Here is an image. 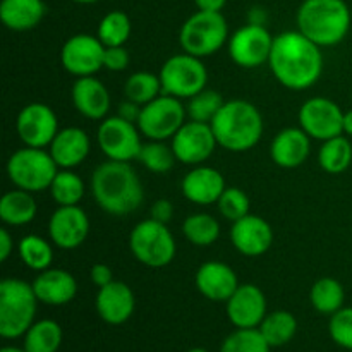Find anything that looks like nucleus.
I'll use <instances>...</instances> for the list:
<instances>
[{
  "label": "nucleus",
  "mask_w": 352,
  "mask_h": 352,
  "mask_svg": "<svg viewBox=\"0 0 352 352\" xmlns=\"http://www.w3.org/2000/svg\"><path fill=\"white\" fill-rule=\"evenodd\" d=\"M258 329L263 333L270 347H280L294 339L298 332V320L292 313L280 309V311H274L265 316Z\"/></svg>",
  "instance_id": "2f4dec72"
},
{
  "label": "nucleus",
  "mask_w": 352,
  "mask_h": 352,
  "mask_svg": "<svg viewBox=\"0 0 352 352\" xmlns=\"http://www.w3.org/2000/svg\"><path fill=\"white\" fill-rule=\"evenodd\" d=\"M91 195L96 205L113 217L129 215L144 199L143 184L129 162L109 160L91 175Z\"/></svg>",
  "instance_id": "f03ea898"
},
{
  "label": "nucleus",
  "mask_w": 352,
  "mask_h": 352,
  "mask_svg": "<svg viewBox=\"0 0 352 352\" xmlns=\"http://www.w3.org/2000/svg\"><path fill=\"white\" fill-rule=\"evenodd\" d=\"M217 144L212 126L196 120L186 122L172 138V150L184 165H201L212 157Z\"/></svg>",
  "instance_id": "2eb2a0df"
},
{
  "label": "nucleus",
  "mask_w": 352,
  "mask_h": 352,
  "mask_svg": "<svg viewBox=\"0 0 352 352\" xmlns=\"http://www.w3.org/2000/svg\"><path fill=\"white\" fill-rule=\"evenodd\" d=\"M72 103L82 117L103 120L110 110V93L107 86L95 76L78 78L72 85Z\"/></svg>",
  "instance_id": "5701e85b"
},
{
  "label": "nucleus",
  "mask_w": 352,
  "mask_h": 352,
  "mask_svg": "<svg viewBox=\"0 0 352 352\" xmlns=\"http://www.w3.org/2000/svg\"><path fill=\"white\" fill-rule=\"evenodd\" d=\"M58 165L52 158L50 151L43 148H21L10 155L7 162V175L16 188L30 192L50 189L52 181L57 175Z\"/></svg>",
  "instance_id": "0eeeda50"
},
{
  "label": "nucleus",
  "mask_w": 352,
  "mask_h": 352,
  "mask_svg": "<svg viewBox=\"0 0 352 352\" xmlns=\"http://www.w3.org/2000/svg\"><path fill=\"white\" fill-rule=\"evenodd\" d=\"M227 316L236 329H258L267 316V299L254 284H243L227 301Z\"/></svg>",
  "instance_id": "a211bd4d"
},
{
  "label": "nucleus",
  "mask_w": 352,
  "mask_h": 352,
  "mask_svg": "<svg viewBox=\"0 0 352 352\" xmlns=\"http://www.w3.org/2000/svg\"><path fill=\"white\" fill-rule=\"evenodd\" d=\"M344 133L347 136H352V110L344 112Z\"/></svg>",
  "instance_id": "8fccbe9b"
},
{
  "label": "nucleus",
  "mask_w": 352,
  "mask_h": 352,
  "mask_svg": "<svg viewBox=\"0 0 352 352\" xmlns=\"http://www.w3.org/2000/svg\"><path fill=\"white\" fill-rule=\"evenodd\" d=\"M52 243L60 250H76L89 234V219L79 205L58 206L48 220Z\"/></svg>",
  "instance_id": "f3484780"
},
{
  "label": "nucleus",
  "mask_w": 352,
  "mask_h": 352,
  "mask_svg": "<svg viewBox=\"0 0 352 352\" xmlns=\"http://www.w3.org/2000/svg\"><path fill=\"white\" fill-rule=\"evenodd\" d=\"M129 248L133 256L141 265L150 268H164L175 258V239L167 223L148 219L134 226L129 236Z\"/></svg>",
  "instance_id": "6e6552de"
},
{
  "label": "nucleus",
  "mask_w": 352,
  "mask_h": 352,
  "mask_svg": "<svg viewBox=\"0 0 352 352\" xmlns=\"http://www.w3.org/2000/svg\"><path fill=\"white\" fill-rule=\"evenodd\" d=\"M329 332L337 346L352 351V308H342L333 313Z\"/></svg>",
  "instance_id": "79ce46f5"
},
{
  "label": "nucleus",
  "mask_w": 352,
  "mask_h": 352,
  "mask_svg": "<svg viewBox=\"0 0 352 352\" xmlns=\"http://www.w3.org/2000/svg\"><path fill=\"white\" fill-rule=\"evenodd\" d=\"M174 217V205L170 199H157L151 206V219L157 222L168 223Z\"/></svg>",
  "instance_id": "c03bdc74"
},
{
  "label": "nucleus",
  "mask_w": 352,
  "mask_h": 352,
  "mask_svg": "<svg viewBox=\"0 0 352 352\" xmlns=\"http://www.w3.org/2000/svg\"><path fill=\"white\" fill-rule=\"evenodd\" d=\"M12 250H14L12 236H10L7 229H0V261L9 260Z\"/></svg>",
  "instance_id": "de8ad7c7"
},
{
  "label": "nucleus",
  "mask_w": 352,
  "mask_h": 352,
  "mask_svg": "<svg viewBox=\"0 0 352 352\" xmlns=\"http://www.w3.org/2000/svg\"><path fill=\"white\" fill-rule=\"evenodd\" d=\"M188 352H208V351L201 349V347H195V349H191V351H188Z\"/></svg>",
  "instance_id": "864d4df0"
},
{
  "label": "nucleus",
  "mask_w": 352,
  "mask_h": 352,
  "mask_svg": "<svg viewBox=\"0 0 352 352\" xmlns=\"http://www.w3.org/2000/svg\"><path fill=\"white\" fill-rule=\"evenodd\" d=\"M105 45L93 34H74L69 38L60 50L62 67L76 78L93 76L103 69Z\"/></svg>",
  "instance_id": "4468645a"
},
{
  "label": "nucleus",
  "mask_w": 352,
  "mask_h": 352,
  "mask_svg": "<svg viewBox=\"0 0 352 352\" xmlns=\"http://www.w3.org/2000/svg\"><path fill=\"white\" fill-rule=\"evenodd\" d=\"M71 2H76V3H85V6H88V3H95V2H98V0H71Z\"/></svg>",
  "instance_id": "603ef678"
},
{
  "label": "nucleus",
  "mask_w": 352,
  "mask_h": 352,
  "mask_svg": "<svg viewBox=\"0 0 352 352\" xmlns=\"http://www.w3.org/2000/svg\"><path fill=\"white\" fill-rule=\"evenodd\" d=\"M141 109H143V107L126 98V102H122L119 105L117 116L122 117V119H126V120H129V122L138 124V120H140V116H141Z\"/></svg>",
  "instance_id": "49530a36"
},
{
  "label": "nucleus",
  "mask_w": 352,
  "mask_h": 352,
  "mask_svg": "<svg viewBox=\"0 0 352 352\" xmlns=\"http://www.w3.org/2000/svg\"><path fill=\"white\" fill-rule=\"evenodd\" d=\"M210 126L217 143L223 150L234 153H243L254 148L263 134L260 110L246 100H229L223 103Z\"/></svg>",
  "instance_id": "7ed1b4c3"
},
{
  "label": "nucleus",
  "mask_w": 352,
  "mask_h": 352,
  "mask_svg": "<svg viewBox=\"0 0 352 352\" xmlns=\"http://www.w3.org/2000/svg\"><path fill=\"white\" fill-rule=\"evenodd\" d=\"M141 131L138 124L129 122L119 116L105 117L100 122L96 140L100 150L109 160L131 162L138 160L141 146Z\"/></svg>",
  "instance_id": "9b49d317"
},
{
  "label": "nucleus",
  "mask_w": 352,
  "mask_h": 352,
  "mask_svg": "<svg viewBox=\"0 0 352 352\" xmlns=\"http://www.w3.org/2000/svg\"><path fill=\"white\" fill-rule=\"evenodd\" d=\"M311 138L302 127H285L274 138L270 157L282 168H298L308 160L311 151Z\"/></svg>",
  "instance_id": "b1692460"
},
{
  "label": "nucleus",
  "mask_w": 352,
  "mask_h": 352,
  "mask_svg": "<svg viewBox=\"0 0 352 352\" xmlns=\"http://www.w3.org/2000/svg\"><path fill=\"white\" fill-rule=\"evenodd\" d=\"M226 188L223 175L217 168L205 165H195V168L189 170L181 182L184 198L201 206L219 201Z\"/></svg>",
  "instance_id": "4be33fe9"
},
{
  "label": "nucleus",
  "mask_w": 352,
  "mask_h": 352,
  "mask_svg": "<svg viewBox=\"0 0 352 352\" xmlns=\"http://www.w3.org/2000/svg\"><path fill=\"white\" fill-rule=\"evenodd\" d=\"M198 10H208V12H222L227 0H195Z\"/></svg>",
  "instance_id": "09e8293b"
},
{
  "label": "nucleus",
  "mask_w": 352,
  "mask_h": 352,
  "mask_svg": "<svg viewBox=\"0 0 352 352\" xmlns=\"http://www.w3.org/2000/svg\"><path fill=\"white\" fill-rule=\"evenodd\" d=\"M62 344V329L54 320H40L24 333L26 352H57Z\"/></svg>",
  "instance_id": "7c9ffc66"
},
{
  "label": "nucleus",
  "mask_w": 352,
  "mask_h": 352,
  "mask_svg": "<svg viewBox=\"0 0 352 352\" xmlns=\"http://www.w3.org/2000/svg\"><path fill=\"white\" fill-rule=\"evenodd\" d=\"M351 10L344 0H302L296 23L305 36L318 47H333L351 30Z\"/></svg>",
  "instance_id": "20e7f679"
},
{
  "label": "nucleus",
  "mask_w": 352,
  "mask_h": 352,
  "mask_svg": "<svg viewBox=\"0 0 352 352\" xmlns=\"http://www.w3.org/2000/svg\"><path fill=\"white\" fill-rule=\"evenodd\" d=\"M38 301L48 306H62L71 302L78 294V282L62 268H47L33 280Z\"/></svg>",
  "instance_id": "393cba45"
},
{
  "label": "nucleus",
  "mask_w": 352,
  "mask_h": 352,
  "mask_svg": "<svg viewBox=\"0 0 352 352\" xmlns=\"http://www.w3.org/2000/svg\"><path fill=\"white\" fill-rule=\"evenodd\" d=\"M50 195L58 206H74L85 196V182L71 168L57 172L50 184Z\"/></svg>",
  "instance_id": "e433bc0d"
},
{
  "label": "nucleus",
  "mask_w": 352,
  "mask_h": 352,
  "mask_svg": "<svg viewBox=\"0 0 352 352\" xmlns=\"http://www.w3.org/2000/svg\"><path fill=\"white\" fill-rule=\"evenodd\" d=\"M162 91L175 98H192L206 88L208 71L201 58L186 52L172 55L160 69Z\"/></svg>",
  "instance_id": "1a4fd4ad"
},
{
  "label": "nucleus",
  "mask_w": 352,
  "mask_h": 352,
  "mask_svg": "<svg viewBox=\"0 0 352 352\" xmlns=\"http://www.w3.org/2000/svg\"><path fill=\"white\" fill-rule=\"evenodd\" d=\"M186 117L188 112L181 103V98L162 93L160 96L143 105L138 127L148 140L167 141L172 140L175 133L184 126Z\"/></svg>",
  "instance_id": "9d476101"
},
{
  "label": "nucleus",
  "mask_w": 352,
  "mask_h": 352,
  "mask_svg": "<svg viewBox=\"0 0 352 352\" xmlns=\"http://www.w3.org/2000/svg\"><path fill=\"white\" fill-rule=\"evenodd\" d=\"M91 141L81 127H65L57 133L48 146L52 158L60 168H74L89 155Z\"/></svg>",
  "instance_id": "a878e982"
},
{
  "label": "nucleus",
  "mask_w": 352,
  "mask_h": 352,
  "mask_svg": "<svg viewBox=\"0 0 352 352\" xmlns=\"http://www.w3.org/2000/svg\"><path fill=\"white\" fill-rule=\"evenodd\" d=\"M274 36L263 24L250 23L229 38V55L239 67L256 69L270 58Z\"/></svg>",
  "instance_id": "f8f14e48"
},
{
  "label": "nucleus",
  "mask_w": 352,
  "mask_h": 352,
  "mask_svg": "<svg viewBox=\"0 0 352 352\" xmlns=\"http://www.w3.org/2000/svg\"><path fill=\"white\" fill-rule=\"evenodd\" d=\"M38 206L33 195L24 189H14L6 192L0 199V219L3 223L21 227L31 223L36 217Z\"/></svg>",
  "instance_id": "cd10ccee"
},
{
  "label": "nucleus",
  "mask_w": 352,
  "mask_h": 352,
  "mask_svg": "<svg viewBox=\"0 0 352 352\" xmlns=\"http://www.w3.org/2000/svg\"><path fill=\"white\" fill-rule=\"evenodd\" d=\"M16 131L26 146L45 148L50 146L60 129L54 110L45 103L36 102L21 110L16 120Z\"/></svg>",
  "instance_id": "dca6fc26"
},
{
  "label": "nucleus",
  "mask_w": 352,
  "mask_h": 352,
  "mask_svg": "<svg viewBox=\"0 0 352 352\" xmlns=\"http://www.w3.org/2000/svg\"><path fill=\"white\" fill-rule=\"evenodd\" d=\"M129 52L124 47H105L103 69L112 72H120L129 65Z\"/></svg>",
  "instance_id": "37998d69"
},
{
  "label": "nucleus",
  "mask_w": 352,
  "mask_h": 352,
  "mask_svg": "<svg viewBox=\"0 0 352 352\" xmlns=\"http://www.w3.org/2000/svg\"><path fill=\"white\" fill-rule=\"evenodd\" d=\"M162 81L160 76L151 74L148 71H138L126 79L124 85V95L127 100L138 103V105H146L151 100L162 95Z\"/></svg>",
  "instance_id": "f704fd0d"
},
{
  "label": "nucleus",
  "mask_w": 352,
  "mask_h": 352,
  "mask_svg": "<svg viewBox=\"0 0 352 352\" xmlns=\"http://www.w3.org/2000/svg\"><path fill=\"white\" fill-rule=\"evenodd\" d=\"M17 253H19L21 261L26 265L28 268L34 272H43L50 268L52 261H54V250L52 244L41 239L40 236H24L17 244Z\"/></svg>",
  "instance_id": "72a5a7b5"
},
{
  "label": "nucleus",
  "mask_w": 352,
  "mask_h": 352,
  "mask_svg": "<svg viewBox=\"0 0 352 352\" xmlns=\"http://www.w3.org/2000/svg\"><path fill=\"white\" fill-rule=\"evenodd\" d=\"M229 24L222 12L198 10L179 31V43L189 55L203 58L217 54L229 41Z\"/></svg>",
  "instance_id": "423d86ee"
},
{
  "label": "nucleus",
  "mask_w": 352,
  "mask_h": 352,
  "mask_svg": "<svg viewBox=\"0 0 352 352\" xmlns=\"http://www.w3.org/2000/svg\"><path fill=\"white\" fill-rule=\"evenodd\" d=\"M320 48L299 30L277 34L268 58L272 74L282 86L294 91L311 88L323 72Z\"/></svg>",
  "instance_id": "f257e3e1"
},
{
  "label": "nucleus",
  "mask_w": 352,
  "mask_h": 352,
  "mask_svg": "<svg viewBox=\"0 0 352 352\" xmlns=\"http://www.w3.org/2000/svg\"><path fill=\"white\" fill-rule=\"evenodd\" d=\"M47 6L43 0H2L0 21L12 31H30L43 21Z\"/></svg>",
  "instance_id": "bb28decb"
},
{
  "label": "nucleus",
  "mask_w": 352,
  "mask_h": 352,
  "mask_svg": "<svg viewBox=\"0 0 352 352\" xmlns=\"http://www.w3.org/2000/svg\"><path fill=\"white\" fill-rule=\"evenodd\" d=\"M89 278H91L93 284L96 287H105L107 284L113 280V274H112V268L105 263H96L93 265L91 270H89Z\"/></svg>",
  "instance_id": "a18cd8bd"
},
{
  "label": "nucleus",
  "mask_w": 352,
  "mask_h": 352,
  "mask_svg": "<svg viewBox=\"0 0 352 352\" xmlns=\"http://www.w3.org/2000/svg\"><path fill=\"white\" fill-rule=\"evenodd\" d=\"M131 19L122 10H110L98 24V40L105 47H124L131 36Z\"/></svg>",
  "instance_id": "c9c22d12"
},
{
  "label": "nucleus",
  "mask_w": 352,
  "mask_h": 352,
  "mask_svg": "<svg viewBox=\"0 0 352 352\" xmlns=\"http://www.w3.org/2000/svg\"><path fill=\"white\" fill-rule=\"evenodd\" d=\"M196 287L199 294L215 302H227L239 287V280L232 268L222 261H206L196 272Z\"/></svg>",
  "instance_id": "412c9836"
},
{
  "label": "nucleus",
  "mask_w": 352,
  "mask_h": 352,
  "mask_svg": "<svg viewBox=\"0 0 352 352\" xmlns=\"http://www.w3.org/2000/svg\"><path fill=\"white\" fill-rule=\"evenodd\" d=\"M138 160L141 162L144 168H148L150 172L155 174H165V172L170 170L174 167V164L177 162L174 150H172V144L167 146L165 141H153L143 144L141 146L140 155H138Z\"/></svg>",
  "instance_id": "4c0bfd02"
},
{
  "label": "nucleus",
  "mask_w": 352,
  "mask_h": 352,
  "mask_svg": "<svg viewBox=\"0 0 352 352\" xmlns=\"http://www.w3.org/2000/svg\"><path fill=\"white\" fill-rule=\"evenodd\" d=\"M344 299H346V292H344L342 284L332 277H323L316 280L309 291L311 306L322 315L332 316L333 313L342 309Z\"/></svg>",
  "instance_id": "c85d7f7f"
},
{
  "label": "nucleus",
  "mask_w": 352,
  "mask_h": 352,
  "mask_svg": "<svg viewBox=\"0 0 352 352\" xmlns=\"http://www.w3.org/2000/svg\"><path fill=\"white\" fill-rule=\"evenodd\" d=\"M182 232L186 239L198 248L212 246L220 236V223L215 217L208 213H195L189 215L182 223Z\"/></svg>",
  "instance_id": "473e14b6"
},
{
  "label": "nucleus",
  "mask_w": 352,
  "mask_h": 352,
  "mask_svg": "<svg viewBox=\"0 0 352 352\" xmlns=\"http://www.w3.org/2000/svg\"><path fill=\"white\" fill-rule=\"evenodd\" d=\"M96 313L109 325H122L133 316L136 298L133 289L119 280H112L96 294Z\"/></svg>",
  "instance_id": "aec40b11"
},
{
  "label": "nucleus",
  "mask_w": 352,
  "mask_h": 352,
  "mask_svg": "<svg viewBox=\"0 0 352 352\" xmlns=\"http://www.w3.org/2000/svg\"><path fill=\"white\" fill-rule=\"evenodd\" d=\"M38 298L33 284L21 278H3L0 282V336L17 339L33 325Z\"/></svg>",
  "instance_id": "39448f33"
},
{
  "label": "nucleus",
  "mask_w": 352,
  "mask_h": 352,
  "mask_svg": "<svg viewBox=\"0 0 352 352\" xmlns=\"http://www.w3.org/2000/svg\"><path fill=\"white\" fill-rule=\"evenodd\" d=\"M320 167L327 174H342L352 164V144L344 134L323 141L318 151Z\"/></svg>",
  "instance_id": "c756f323"
},
{
  "label": "nucleus",
  "mask_w": 352,
  "mask_h": 352,
  "mask_svg": "<svg viewBox=\"0 0 352 352\" xmlns=\"http://www.w3.org/2000/svg\"><path fill=\"white\" fill-rule=\"evenodd\" d=\"M223 98L219 91L215 89H203L198 95L189 98V103L186 105V112H188L189 120H196V122L212 124L219 110L222 109Z\"/></svg>",
  "instance_id": "58836bf2"
},
{
  "label": "nucleus",
  "mask_w": 352,
  "mask_h": 352,
  "mask_svg": "<svg viewBox=\"0 0 352 352\" xmlns=\"http://www.w3.org/2000/svg\"><path fill=\"white\" fill-rule=\"evenodd\" d=\"M0 352H26L24 349H17V347H3Z\"/></svg>",
  "instance_id": "3c124183"
},
{
  "label": "nucleus",
  "mask_w": 352,
  "mask_h": 352,
  "mask_svg": "<svg viewBox=\"0 0 352 352\" xmlns=\"http://www.w3.org/2000/svg\"><path fill=\"white\" fill-rule=\"evenodd\" d=\"M270 349L260 329H237L223 340L220 352H270Z\"/></svg>",
  "instance_id": "ea45409f"
},
{
  "label": "nucleus",
  "mask_w": 352,
  "mask_h": 352,
  "mask_svg": "<svg viewBox=\"0 0 352 352\" xmlns=\"http://www.w3.org/2000/svg\"><path fill=\"white\" fill-rule=\"evenodd\" d=\"M299 124L313 140H332L344 134V112L330 98L315 96L302 103L299 110Z\"/></svg>",
  "instance_id": "ddd939ff"
},
{
  "label": "nucleus",
  "mask_w": 352,
  "mask_h": 352,
  "mask_svg": "<svg viewBox=\"0 0 352 352\" xmlns=\"http://www.w3.org/2000/svg\"><path fill=\"white\" fill-rule=\"evenodd\" d=\"M230 241L241 254L256 258L267 253L274 244V229L265 219L250 213L237 222H232Z\"/></svg>",
  "instance_id": "6ab92c4d"
},
{
  "label": "nucleus",
  "mask_w": 352,
  "mask_h": 352,
  "mask_svg": "<svg viewBox=\"0 0 352 352\" xmlns=\"http://www.w3.org/2000/svg\"><path fill=\"white\" fill-rule=\"evenodd\" d=\"M217 206H219V212L223 219L237 222L243 217L250 215V196L241 188H226V191L217 201Z\"/></svg>",
  "instance_id": "a19ab883"
}]
</instances>
